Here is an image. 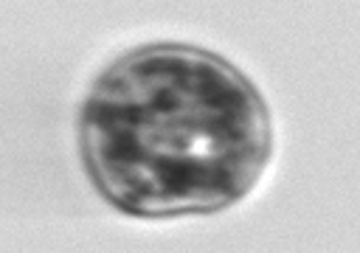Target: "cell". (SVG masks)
Wrapping results in <instances>:
<instances>
[{"label":"cell","instance_id":"cell-1","mask_svg":"<svg viewBox=\"0 0 360 253\" xmlns=\"http://www.w3.org/2000/svg\"><path fill=\"white\" fill-rule=\"evenodd\" d=\"M82 143L110 200L174 214L242 197L270 138L259 96L231 65L205 51L146 48L98 79Z\"/></svg>","mask_w":360,"mask_h":253}]
</instances>
